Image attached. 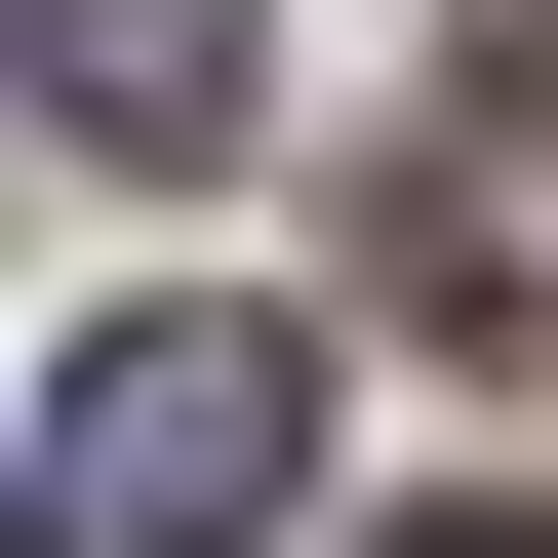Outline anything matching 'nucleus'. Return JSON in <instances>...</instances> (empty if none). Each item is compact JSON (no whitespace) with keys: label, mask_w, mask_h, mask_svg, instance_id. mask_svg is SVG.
I'll use <instances>...</instances> for the list:
<instances>
[{"label":"nucleus","mask_w":558,"mask_h":558,"mask_svg":"<svg viewBox=\"0 0 558 558\" xmlns=\"http://www.w3.org/2000/svg\"><path fill=\"white\" fill-rule=\"evenodd\" d=\"M0 81L81 160H240V0H0Z\"/></svg>","instance_id":"obj_2"},{"label":"nucleus","mask_w":558,"mask_h":558,"mask_svg":"<svg viewBox=\"0 0 558 558\" xmlns=\"http://www.w3.org/2000/svg\"><path fill=\"white\" fill-rule=\"evenodd\" d=\"M399 558H558V519H399Z\"/></svg>","instance_id":"obj_4"},{"label":"nucleus","mask_w":558,"mask_h":558,"mask_svg":"<svg viewBox=\"0 0 558 558\" xmlns=\"http://www.w3.org/2000/svg\"><path fill=\"white\" fill-rule=\"evenodd\" d=\"M279 478H319V319H81L40 360V478H0V558H240Z\"/></svg>","instance_id":"obj_1"},{"label":"nucleus","mask_w":558,"mask_h":558,"mask_svg":"<svg viewBox=\"0 0 558 558\" xmlns=\"http://www.w3.org/2000/svg\"><path fill=\"white\" fill-rule=\"evenodd\" d=\"M478 81H519V120H558V0H478Z\"/></svg>","instance_id":"obj_3"}]
</instances>
